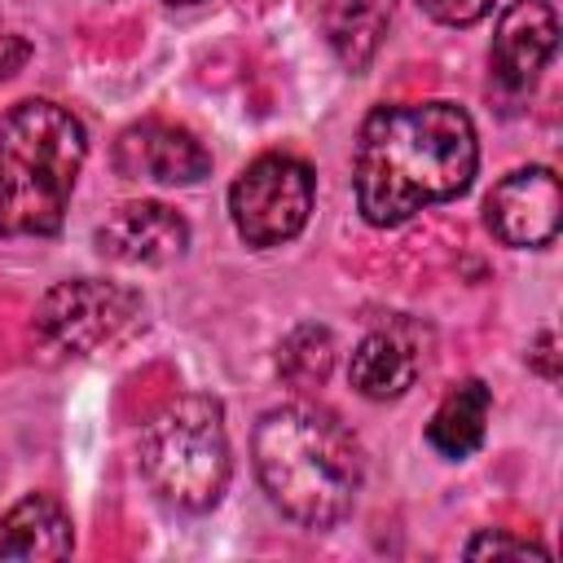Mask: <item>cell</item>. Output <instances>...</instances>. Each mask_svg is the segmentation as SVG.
Listing matches in <instances>:
<instances>
[{
	"label": "cell",
	"mask_w": 563,
	"mask_h": 563,
	"mask_svg": "<svg viewBox=\"0 0 563 563\" xmlns=\"http://www.w3.org/2000/svg\"><path fill=\"white\" fill-rule=\"evenodd\" d=\"M418 369H422V352L413 347V339L405 330L391 325V330H374L356 343L347 378L365 400H396L413 387Z\"/></svg>",
	"instance_id": "11"
},
{
	"label": "cell",
	"mask_w": 563,
	"mask_h": 563,
	"mask_svg": "<svg viewBox=\"0 0 563 563\" xmlns=\"http://www.w3.org/2000/svg\"><path fill=\"white\" fill-rule=\"evenodd\" d=\"M251 457L268 501L303 528L339 523L365 475L356 435L317 405L268 409L255 422Z\"/></svg>",
	"instance_id": "2"
},
{
	"label": "cell",
	"mask_w": 563,
	"mask_h": 563,
	"mask_svg": "<svg viewBox=\"0 0 563 563\" xmlns=\"http://www.w3.org/2000/svg\"><path fill=\"white\" fill-rule=\"evenodd\" d=\"M396 0H325L321 4V26L334 48V57L347 70H365L387 35Z\"/></svg>",
	"instance_id": "14"
},
{
	"label": "cell",
	"mask_w": 563,
	"mask_h": 563,
	"mask_svg": "<svg viewBox=\"0 0 563 563\" xmlns=\"http://www.w3.org/2000/svg\"><path fill=\"white\" fill-rule=\"evenodd\" d=\"M559 48V18L550 0H510L493 35V79L506 92H528Z\"/></svg>",
	"instance_id": "10"
},
{
	"label": "cell",
	"mask_w": 563,
	"mask_h": 563,
	"mask_svg": "<svg viewBox=\"0 0 563 563\" xmlns=\"http://www.w3.org/2000/svg\"><path fill=\"white\" fill-rule=\"evenodd\" d=\"M528 361H532L545 378H559V365H554V330H541V334H537V347L528 352Z\"/></svg>",
	"instance_id": "19"
},
{
	"label": "cell",
	"mask_w": 563,
	"mask_h": 563,
	"mask_svg": "<svg viewBox=\"0 0 563 563\" xmlns=\"http://www.w3.org/2000/svg\"><path fill=\"white\" fill-rule=\"evenodd\" d=\"M479 167L475 123L453 101H391L369 110L352 154L356 207L391 229L431 202L457 198Z\"/></svg>",
	"instance_id": "1"
},
{
	"label": "cell",
	"mask_w": 563,
	"mask_h": 563,
	"mask_svg": "<svg viewBox=\"0 0 563 563\" xmlns=\"http://www.w3.org/2000/svg\"><path fill=\"white\" fill-rule=\"evenodd\" d=\"M312 211V167L295 154H260L229 189V216L246 246H282L299 238Z\"/></svg>",
	"instance_id": "5"
},
{
	"label": "cell",
	"mask_w": 563,
	"mask_h": 563,
	"mask_svg": "<svg viewBox=\"0 0 563 563\" xmlns=\"http://www.w3.org/2000/svg\"><path fill=\"white\" fill-rule=\"evenodd\" d=\"M466 559H550L541 541L510 537V532H479L466 541Z\"/></svg>",
	"instance_id": "16"
},
{
	"label": "cell",
	"mask_w": 563,
	"mask_h": 563,
	"mask_svg": "<svg viewBox=\"0 0 563 563\" xmlns=\"http://www.w3.org/2000/svg\"><path fill=\"white\" fill-rule=\"evenodd\" d=\"M484 224L497 242L532 251L550 246L563 224V185L550 167H519L501 176L484 198Z\"/></svg>",
	"instance_id": "7"
},
{
	"label": "cell",
	"mask_w": 563,
	"mask_h": 563,
	"mask_svg": "<svg viewBox=\"0 0 563 563\" xmlns=\"http://www.w3.org/2000/svg\"><path fill=\"white\" fill-rule=\"evenodd\" d=\"M141 475L176 510H211L229 484L224 409L211 396L167 400L141 431Z\"/></svg>",
	"instance_id": "4"
},
{
	"label": "cell",
	"mask_w": 563,
	"mask_h": 563,
	"mask_svg": "<svg viewBox=\"0 0 563 563\" xmlns=\"http://www.w3.org/2000/svg\"><path fill=\"white\" fill-rule=\"evenodd\" d=\"M97 251L114 264H172L176 255H185L189 246V224L176 207L158 202V198H136L123 202L106 216V224H97Z\"/></svg>",
	"instance_id": "9"
},
{
	"label": "cell",
	"mask_w": 563,
	"mask_h": 563,
	"mask_svg": "<svg viewBox=\"0 0 563 563\" xmlns=\"http://www.w3.org/2000/svg\"><path fill=\"white\" fill-rule=\"evenodd\" d=\"M70 545V515L48 493H26L0 519V559H66Z\"/></svg>",
	"instance_id": "12"
},
{
	"label": "cell",
	"mask_w": 563,
	"mask_h": 563,
	"mask_svg": "<svg viewBox=\"0 0 563 563\" xmlns=\"http://www.w3.org/2000/svg\"><path fill=\"white\" fill-rule=\"evenodd\" d=\"M84 158L88 132L66 106L48 97L18 101L0 119V238L57 233Z\"/></svg>",
	"instance_id": "3"
},
{
	"label": "cell",
	"mask_w": 563,
	"mask_h": 563,
	"mask_svg": "<svg viewBox=\"0 0 563 563\" xmlns=\"http://www.w3.org/2000/svg\"><path fill=\"white\" fill-rule=\"evenodd\" d=\"M277 369L290 387L299 391H312V387H325L330 369H334V339L325 325H299L282 352H277Z\"/></svg>",
	"instance_id": "15"
},
{
	"label": "cell",
	"mask_w": 563,
	"mask_h": 563,
	"mask_svg": "<svg viewBox=\"0 0 563 563\" xmlns=\"http://www.w3.org/2000/svg\"><path fill=\"white\" fill-rule=\"evenodd\" d=\"M488 413H493V391L479 378H466L457 387H449V396L435 405L431 422H427V444L440 457H471L484 444L488 431Z\"/></svg>",
	"instance_id": "13"
},
{
	"label": "cell",
	"mask_w": 563,
	"mask_h": 563,
	"mask_svg": "<svg viewBox=\"0 0 563 563\" xmlns=\"http://www.w3.org/2000/svg\"><path fill=\"white\" fill-rule=\"evenodd\" d=\"M114 172L128 180H154V185H194L211 172L207 145L176 123L145 119L119 132L114 141Z\"/></svg>",
	"instance_id": "8"
},
{
	"label": "cell",
	"mask_w": 563,
	"mask_h": 563,
	"mask_svg": "<svg viewBox=\"0 0 563 563\" xmlns=\"http://www.w3.org/2000/svg\"><path fill=\"white\" fill-rule=\"evenodd\" d=\"M141 317V295L101 282V277H75L57 282L40 308H35V334L44 347L66 352V356H88L114 339H123Z\"/></svg>",
	"instance_id": "6"
},
{
	"label": "cell",
	"mask_w": 563,
	"mask_h": 563,
	"mask_svg": "<svg viewBox=\"0 0 563 563\" xmlns=\"http://www.w3.org/2000/svg\"><path fill=\"white\" fill-rule=\"evenodd\" d=\"M418 9L444 26H471L493 13V0H418Z\"/></svg>",
	"instance_id": "17"
},
{
	"label": "cell",
	"mask_w": 563,
	"mask_h": 563,
	"mask_svg": "<svg viewBox=\"0 0 563 563\" xmlns=\"http://www.w3.org/2000/svg\"><path fill=\"white\" fill-rule=\"evenodd\" d=\"M26 62H31V44H26V35H18V31H4V26H0V84H4V79H13Z\"/></svg>",
	"instance_id": "18"
},
{
	"label": "cell",
	"mask_w": 563,
	"mask_h": 563,
	"mask_svg": "<svg viewBox=\"0 0 563 563\" xmlns=\"http://www.w3.org/2000/svg\"><path fill=\"white\" fill-rule=\"evenodd\" d=\"M167 4H198V0H167Z\"/></svg>",
	"instance_id": "20"
}]
</instances>
